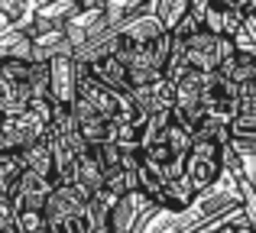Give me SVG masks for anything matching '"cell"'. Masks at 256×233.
Masks as SVG:
<instances>
[{"label":"cell","instance_id":"7","mask_svg":"<svg viewBox=\"0 0 256 233\" xmlns=\"http://www.w3.org/2000/svg\"><path fill=\"white\" fill-rule=\"evenodd\" d=\"M0 58H32V39L23 26H10L0 32Z\"/></svg>","mask_w":256,"mask_h":233},{"label":"cell","instance_id":"5","mask_svg":"<svg viewBox=\"0 0 256 233\" xmlns=\"http://www.w3.org/2000/svg\"><path fill=\"white\" fill-rule=\"evenodd\" d=\"M75 78H78V62L72 55L49 58V101L68 107L75 101Z\"/></svg>","mask_w":256,"mask_h":233},{"label":"cell","instance_id":"4","mask_svg":"<svg viewBox=\"0 0 256 233\" xmlns=\"http://www.w3.org/2000/svg\"><path fill=\"white\" fill-rule=\"evenodd\" d=\"M84 201H88V195L78 188L75 182H56V185L49 188V195H46V201H42L46 227H49L52 221H58V217L75 214L78 208H84Z\"/></svg>","mask_w":256,"mask_h":233},{"label":"cell","instance_id":"2","mask_svg":"<svg viewBox=\"0 0 256 233\" xmlns=\"http://www.w3.org/2000/svg\"><path fill=\"white\" fill-rule=\"evenodd\" d=\"M224 165H220V146L208 139H192L185 152V182L192 185L194 195H204L208 188L220 182Z\"/></svg>","mask_w":256,"mask_h":233},{"label":"cell","instance_id":"11","mask_svg":"<svg viewBox=\"0 0 256 233\" xmlns=\"http://www.w3.org/2000/svg\"><path fill=\"white\" fill-rule=\"evenodd\" d=\"M94 233H110V230H107V227H98V230H94Z\"/></svg>","mask_w":256,"mask_h":233},{"label":"cell","instance_id":"10","mask_svg":"<svg viewBox=\"0 0 256 233\" xmlns=\"http://www.w3.org/2000/svg\"><path fill=\"white\" fill-rule=\"evenodd\" d=\"M152 13L159 16V23H162L166 29H172L188 13V0H152Z\"/></svg>","mask_w":256,"mask_h":233},{"label":"cell","instance_id":"8","mask_svg":"<svg viewBox=\"0 0 256 233\" xmlns=\"http://www.w3.org/2000/svg\"><path fill=\"white\" fill-rule=\"evenodd\" d=\"M218 71H224L230 81H250V78H256V52H237L234 49L218 65Z\"/></svg>","mask_w":256,"mask_h":233},{"label":"cell","instance_id":"1","mask_svg":"<svg viewBox=\"0 0 256 233\" xmlns=\"http://www.w3.org/2000/svg\"><path fill=\"white\" fill-rule=\"evenodd\" d=\"M175 52H178L182 65L192 71H214L227 55L234 52V42L230 36H218L211 29H194L188 39H172Z\"/></svg>","mask_w":256,"mask_h":233},{"label":"cell","instance_id":"6","mask_svg":"<svg viewBox=\"0 0 256 233\" xmlns=\"http://www.w3.org/2000/svg\"><path fill=\"white\" fill-rule=\"evenodd\" d=\"M91 68V75L98 78L100 84H107V88H114V91H120V94H126V65L120 62L114 52H107V55H100L98 62H91L88 65Z\"/></svg>","mask_w":256,"mask_h":233},{"label":"cell","instance_id":"9","mask_svg":"<svg viewBox=\"0 0 256 233\" xmlns=\"http://www.w3.org/2000/svg\"><path fill=\"white\" fill-rule=\"evenodd\" d=\"M20 156H23V169L39 172V175H46V178H52V182H56L52 152H49V146H46L42 139H39V143H32V146H26V149H20Z\"/></svg>","mask_w":256,"mask_h":233},{"label":"cell","instance_id":"3","mask_svg":"<svg viewBox=\"0 0 256 233\" xmlns=\"http://www.w3.org/2000/svg\"><path fill=\"white\" fill-rule=\"evenodd\" d=\"M201 107L204 114L230 120L237 114V81L224 75V71H204L201 75Z\"/></svg>","mask_w":256,"mask_h":233}]
</instances>
